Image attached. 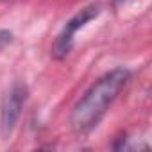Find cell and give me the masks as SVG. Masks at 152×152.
<instances>
[{
    "mask_svg": "<svg viewBox=\"0 0 152 152\" xmlns=\"http://www.w3.org/2000/svg\"><path fill=\"white\" fill-rule=\"evenodd\" d=\"M11 41V32L9 31H0V48Z\"/></svg>",
    "mask_w": 152,
    "mask_h": 152,
    "instance_id": "277c9868",
    "label": "cell"
},
{
    "mask_svg": "<svg viewBox=\"0 0 152 152\" xmlns=\"http://www.w3.org/2000/svg\"><path fill=\"white\" fill-rule=\"evenodd\" d=\"M129 79L131 72L122 66L99 77L73 106V111L70 115L72 129L77 134H88L93 127H97V124L104 118L106 111L129 83Z\"/></svg>",
    "mask_w": 152,
    "mask_h": 152,
    "instance_id": "6da1fadb",
    "label": "cell"
},
{
    "mask_svg": "<svg viewBox=\"0 0 152 152\" xmlns=\"http://www.w3.org/2000/svg\"><path fill=\"white\" fill-rule=\"evenodd\" d=\"M27 99H29V90L23 83L16 81L6 91L2 99V106H0V132H2L4 140H7L13 134Z\"/></svg>",
    "mask_w": 152,
    "mask_h": 152,
    "instance_id": "3957f363",
    "label": "cell"
},
{
    "mask_svg": "<svg viewBox=\"0 0 152 152\" xmlns=\"http://www.w3.org/2000/svg\"><path fill=\"white\" fill-rule=\"evenodd\" d=\"M100 11H102V6H100L99 2H93V4H90V6H86V7H83L81 11L75 13V15L64 23L63 31L57 34V38H56V41H54V45H52V50H50L52 57H54V59H64V57L70 54L72 47H73V38H75V34H77V31L83 29V27H84L86 23H90L91 20H95V18L100 15Z\"/></svg>",
    "mask_w": 152,
    "mask_h": 152,
    "instance_id": "7a4b0ae2",
    "label": "cell"
},
{
    "mask_svg": "<svg viewBox=\"0 0 152 152\" xmlns=\"http://www.w3.org/2000/svg\"><path fill=\"white\" fill-rule=\"evenodd\" d=\"M124 2H125V0H113V6H115V7H118V6H122Z\"/></svg>",
    "mask_w": 152,
    "mask_h": 152,
    "instance_id": "5b68a950",
    "label": "cell"
}]
</instances>
